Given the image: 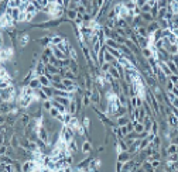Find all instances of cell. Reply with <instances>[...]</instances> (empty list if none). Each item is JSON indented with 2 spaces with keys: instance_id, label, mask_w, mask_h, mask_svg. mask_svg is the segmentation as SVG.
<instances>
[{
  "instance_id": "obj_11",
  "label": "cell",
  "mask_w": 178,
  "mask_h": 172,
  "mask_svg": "<svg viewBox=\"0 0 178 172\" xmlns=\"http://www.w3.org/2000/svg\"><path fill=\"white\" fill-rule=\"evenodd\" d=\"M109 74L112 75L114 79H121V78H123V76H121V74H120V71H119L116 66H113V65L110 66V69H109Z\"/></svg>"
},
{
  "instance_id": "obj_23",
  "label": "cell",
  "mask_w": 178,
  "mask_h": 172,
  "mask_svg": "<svg viewBox=\"0 0 178 172\" xmlns=\"http://www.w3.org/2000/svg\"><path fill=\"white\" fill-rule=\"evenodd\" d=\"M129 121H130V120H129V117H127V114L117 117V126H120V127H121V126H126Z\"/></svg>"
},
{
  "instance_id": "obj_51",
  "label": "cell",
  "mask_w": 178,
  "mask_h": 172,
  "mask_svg": "<svg viewBox=\"0 0 178 172\" xmlns=\"http://www.w3.org/2000/svg\"><path fill=\"white\" fill-rule=\"evenodd\" d=\"M150 162H151V165H153L154 171H155V169L160 166V164H161V162H160V159H153V161H150Z\"/></svg>"
},
{
  "instance_id": "obj_38",
  "label": "cell",
  "mask_w": 178,
  "mask_h": 172,
  "mask_svg": "<svg viewBox=\"0 0 178 172\" xmlns=\"http://www.w3.org/2000/svg\"><path fill=\"white\" fill-rule=\"evenodd\" d=\"M90 103H92L90 98H89V96H86V95H83V96H82V106H83V107H88Z\"/></svg>"
},
{
  "instance_id": "obj_45",
  "label": "cell",
  "mask_w": 178,
  "mask_h": 172,
  "mask_svg": "<svg viewBox=\"0 0 178 172\" xmlns=\"http://www.w3.org/2000/svg\"><path fill=\"white\" fill-rule=\"evenodd\" d=\"M167 14V7L165 8H158V16H157V20H160V18H164Z\"/></svg>"
},
{
  "instance_id": "obj_29",
  "label": "cell",
  "mask_w": 178,
  "mask_h": 172,
  "mask_svg": "<svg viewBox=\"0 0 178 172\" xmlns=\"http://www.w3.org/2000/svg\"><path fill=\"white\" fill-rule=\"evenodd\" d=\"M167 152L168 154H175V152H178V145L175 143H171L170 145L167 147Z\"/></svg>"
},
{
  "instance_id": "obj_39",
  "label": "cell",
  "mask_w": 178,
  "mask_h": 172,
  "mask_svg": "<svg viewBox=\"0 0 178 172\" xmlns=\"http://www.w3.org/2000/svg\"><path fill=\"white\" fill-rule=\"evenodd\" d=\"M167 51L170 52L171 55H172V54H178V47H177V44H170V47L167 48Z\"/></svg>"
},
{
  "instance_id": "obj_53",
  "label": "cell",
  "mask_w": 178,
  "mask_h": 172,
  "mask_svg": "<svg viewBox=\"0 0 178 172\" xmlns=\"http://www.w3.org/2000/svg\"><path fill=\"white\" fill-rule=\"evenodd\" d=\"M150 11H151V7H150V6L146 3V4L141 7V13H150Z\"/></svg>"
},
{
  "instance_id": "obj_1",
  "label": "cell",
  "mask_w": 178,
  "mask_h": 172,
  "mask_svg": "<svg viewBox=\"0 0 178 172\" xmlns=\"http://www.w3.org/2000/svg\"><path fill=\"white\" fill-rule=\"evenodd\" d=\"M61 138L64 140V141H66V143H69L71 140H73V137H75V130H72L69 126H66V124H64L62 126V130H61Z\"/></svg>"
},
{
  "instance_id": "obj_26",
  "label": "cell",
  "mask_w": 178,
  "mask_h": 172,
  "mask_svg": "<svg viewBox=\"0 0 178 172\" xmlns=\"http://www.w3.org/2000/svg\"><path fill=\"white\" fill-rule=\"evenodd\" d=\"M42 109L49 112L52 109V99H47V100H42Z\"/></svg>"
},
{
  "instance_id": "obj_16",
  "label": "cell",
  "mask_w": 178,
  "mask_h": 172,
  "mask_svg": "<svg viewBox=\"0 0 178 172\" xmlns=\"http://www.w3.org/2000/svg\"><path fill=\"white\" fill-rule=\"evenodd\" d=\"M52 99H55L57 102L62 103V105H64V106H66V107L69 106V103H71V100H72V99H69V98H62V96H54Z\"/></svg>"
},
{
  "instance_id": "obj_2",
  "label": "cell",
  "mask_w": 178,
  "mask_h": 172,
  "mask_svg": "<svg viewBox=\"0 0 178 172\" xmlns=\"http://www.w3.org/2000/svg\"><path fill=\"white\" fill-rule=\"evenodd\" d=\"M13 55H14V48L13 47H3L1 48V61H3V64L8 59H11Z\"/></svg>"
},
{
  "instance_id": "obj_37",
  "label": "cell",
  "mask_w": 178,
  "mask_h": 172,
  "mask_svg": "<svg viewBox=\"0 0 178 172\" xmlns=\"http://www.w3.org/2000/svg\"><path fill=\"white\" fill-rule=\"evenodd\" d=\"M68 57L71 58V59H75V61H78V54H76V49L75 48H69V52H68Z\"/></svg>"
},
{
  "instance_id": "obj_30",
  "label": "cell",
  "mask_w": 178,
  "mask_h": 172,
  "mask_svg": "<svg viewBox=\"0 0 178 172\" xmlns=\"http://www.w3.org/2000/svg\"><path fill=\"white\" fill-rule=\"evenodd\" d=\"M141 18H143V21H147V23H151V21L155 20V18L151 16V13H141Z\"/></svg>"
},
{
  "instance_id": "obj_64",
  "label": "cell",
  "mask_w": 178,
  "mask_h": 172,
  "mask_svg": "<svg viewBox=\"0 0 178 172\" xmlns=\"http://www.w3.org/2000/svg\"><path fill=\"white\" fill-rule=\"evenodd\" d=\"M155 1H158V0H155Z\"/></svg>"
},
{
  "instance_id": "obj_18",
  "label": "cell",
  "mask_w": 178,
  "mask_h": 172,
  "mask_svg": "<svg viewBox=\"0 0 178 172\" xmlns=\"http://www.w3.org/2000/svg\"><path fill=\"white\" fill-rule=\"evenodd\" d=\"M68 151H69L72 155L78 151V145H76V141H75V140H71V141L68 143Z\"/></svg>"
},
{
  "instance_id": "obj_63",
  "label": "cell",
  "mask_w": 178,
  "mask_h": 172,
  "mask_svg": "<svg viewBox=\"0 0 178 172\" xmlns=\"http://www.w3.org/2000/svg\"><path fill=\"white\" fill-rule=\"evenodd\" d=\"M171 1H172V0H168V3H171Z\"/></svg>"
},
{
  "instance_id": "obj_62",
  "label": "cell",
  "mask_w": 178,
  "mask_h": 172,
  "mask_svg": "<svg viewBox=\"0 0 178 172\" xmlns=\"http://www.w3.org/2000/svg\"><path fill=\"white\" fill-rule=\"evenodd\" d=\"M175 44H177V47H178V40H177V42H175Z\"/></svg>"
},
{
  "instance_id": "obj_41",
  "label": "cell",
  "mask_w": 178,
  "mask_h": 172,
  "mask_svg": "<svg viewBox=\"0 0 178 172\" xmlns=\"http://www.w3.org/2000/svg\"><path fill=\"white\" fill-rule=\"evenodd\" d=\"M62 83L68 88V86H73V85L76 83V81H73V79H68V78H64V79H62Z\"/></svg>"
},
{
  "instance_id": "obj_19",
  "label": "cell",
  "mask_w": 178,
  "mask_h": 172,
  "mask_svg": "<svg viewBox=\"0 0 178 172\" xmlns=\"http://www.w3.org/2000/svg\"><path fill=\"white\" fill-rule=\"evenodd\" d=\"M30 41V35L28 34H23V35H20V38H18V42H20V47H25L27 44Z\"/></svg>"
},
{
  "instance_id": "obj_49",
  "label": "cell",
  "mask_w": 178,
  "mask_h": 172,
  "mask_svg": "<svg viewBox=\"0 0 178 172\" xmlns=\"http://www.w3.org/2000/svg\"><path fill=\"white\" fill-rule=\"evenodd\" d=\"M167 38H168V41H170V44H175V42H177V40H178V37H177V35H174L172 33H171L170 35L167 37Z\"/></svg>"
},
{
  "instance_id": "obj_32",
  "label": "cell",
  "mask_w": 178,
  "mask_h": 172,
  "mask_svg": "<svg viewBox=\"0 0 178 172\" xmlns=\"http://www.w3.org/2000/svg\"><path fill=\"white\" fill-rule=\"evenodd\" d=\"M167 65H168V68H170V71L172 72V74H178V65H175L172 61H167Z\"/></svg>"
},
{
  "instance_id": "obj_7",
  "label": "cell",
  "mask_w": 178,
  "mask_h": 172,
  "mask_svg": "<svg viewBox=\"0 0 178 172\" xmlns=\"http://www.w3.org/2000/svg\"><path fill=\"white\" fill-rule=\"evenodd\" d=\"M158 28H160L158 20H154V21H151V23H148V25H147V31H148V34H153L154 31H157Z\"/></svg>"
},
{
  "instance_id": "obj_15",
  "label": "cell",
  "mask_w": 178,
  "mask_h": 172,
  "mask_svg": "<svg viewBox=\"0 0 178 172\" xmlns=\"http://www.w3.org/2000/svg\"><path fill=\"white\" fill-rule=\"evenodd\" d=\"M65 40L64 35H52L51 37V45H58Z\"/></svg>"
},
{
  "instance_id": "obj_13",
  "label": "cell",
  "mask_w": 178,
  "mask_h": 172,
  "mask_svg": "<svg viewBox=\"0 0 178 172\" xmlns=\"http://www.w3.org/2000/svg\"><path fill=\"white\" fill-rule=\"evenodd\" d=\"M47 74L48 75H57L59 74V68L52 64H47Z\"/></svg>"
},
{
  "instance_id": "obj_52",
  "label": "cell",
  "mask_w": 178,
  "mask_h": 172,
  "mask_svg": "<svg viewBox=\"0 0 178 172\" xmlns=\"http://www.w3.org/2000/svg\"><path fill=\"white\" fill-rule=\"evenodd\" d=\"M134 1H136V6H137V7H140V8H141L147 3V0H134Z\"/></svg>"
},
{
  "instance_id": "obj_6",
  "label": "cell",
  "mask_w": 178,
  "mask_h": 172,
  "mask_svg": "<svg viewBox=\"0 0 178 172\" xmlns=\"http://www.w3.org/2000/svg\"><path fill=\"white\" fill-rule=\"evenodd\" d=\"M90 100H92V103H95V105H100V92H99L97 89H93V90H92Z\"/></svg>"
},
{
  "instance_id": "obj_21",
  "label": "cell",
  "mask_w": 178,
  "mask_h": 172,
  "mask_svg": "<svg viewBox=\"0 0 178 172\" xmlns=\"http://www.w3.org/2000/svg\"><path fill=\"white\" fill-rule=\"evenodd\" d=\"M90 150H92L90 141H83V143H82V152H83V154H89Z\"/></svg>"
},
{
  "instance_id": "obj_46",
  "label": "cell",
  "mask_w": 178,
  "mask_h": 172,
  "mask_svg": "<svg viewBox=\"0 0 178 172\" xmlns=\"http://www.w3.org/2000/svg\"><path fill=\"white\" fill-rule=\"evenodd\" d=\"M174 86H175V83H172L170 79L165 82V89H167V92H171V90L174 89Z\"/></svg>"
},
{
  "instance_id": "obj_47",
  "label": "cell",
  "mask_w": 178,
  "mask_h": 172,
  "mask_svg": "<svg viewBox=\"0 0 178 172\" xmlns=\"http://www.w3.org/2000/svg\"><path fill=\"white\" fill-rule=\"evenodd\" d=\"M27 13V11H25ZM37 13H27V17H25V23H31L32 20H34V17H35Z\"/></svg>"
},
{
  "instance_id": "obj_12",
  "label": "cell",
  "mask_w": 178,
  "mask_h": 172,
  "mask_svg": "<svg viewBox=\"0 0 178 172\" xmlns=\"http://www.w3.org/2000/svg\"><path fill=\"white\" fill-rule=\"evenodd\" d=\"M28 86H31L34 90H37V89H40L41 88V82H40V78H32L31 81H30V83H28Z\"/></svg>"
},
{
  "instance_id": "obj_14",
  "label": "cell",
  "mask_w": 178,
  "mask_h": 172,
  "mask_svg": "<svg viewBox=\"0 0 178 172\" xmlns=\"http://www.w3.org/2000/svg\"><path fill=\"white\" fill-rule=\"evenodd\" d=\"M105 45H107V47H110V48H119V47H120V44H119V42L116 41L114 38H106Z\"/></svg>"
},
{
  "instance_id": "obj_17",
  "label": "cell",
  "mask_w": 178,
  "mask_h": 172,
  "mask_svg": "<svg viewBox=\"0 0 178 172\" xmlns=\"http://www.w3.org/2000/svg\"><path fill=\"white\" fill-rule=\"evenodd\" d=\"M40 78V82H41V86H51V79L48 78V75H41L38 76Z\"/></svg>"
},
{
  "instance_id": "obj_50",
  "label": "cell",
  "mask_w": 178,
  "mask_h": 172,
  "mask_svg": "<svg viewBox=\"0 0 178 172\" xmlns=\"http://www.w3.org/2000/svg\"><path fill=\"white\" fill-rule=\"evenodd\" d=\"M25 17H27V13L25 11H21L20 16H18V23H25Z\"/></svg>"
},
{
  "instance_id": "obj_61",
  "label": "cell",
  "mask_w": 178,
  "mask_h": 172,
  "mask_svg": "<svg viewBox=\"0 0 178 172\" xmlns=\"http://www.w3.org/2000/svg\"><path fill=\"white\" fill-rule=\"evenodd\" d=\"M48 3H57V0H48Z\"/></svg>"
},
{
  "instance_id": "obj_25",
  "label": "cell",
  "mask_w": 178,
  "mask_h": 172,
  "mask_svg": "<svg viewBox=\"0 0 178 172\" xmlns=\"http://www.w3.org/2000/svg\"><path fill=\"white\" fill-rule=\"evenodd\" d=\"M141 55H143V58H150V57H153L154 54H153V51H151V48L150 47H146V48H143L141 49Z\"/></svg>"
},
{
  "instance_id": "obj_55",
  "label": "cell",
  "mask_w": 178,
  "mask_h": 172,
  "mask_svg": "<svg viewBox=\"0 0 178 172\" xmlns=\"http://www.w3.org/2000/svg\"><path fill=\"white\" fill-rule=\"evenodd\" d=\"M171 34V30L170 28H165V30H162V37H168Z\"/></svg>"
},
{
  "instance_id": "obj_8",
  "label": "cell",
  "mask_w": 178,
  "mask_h": 172,
  "mask_svg": "<svg viewBox=\"0 0 178 172\" xmlns=\"http://www.w3.org/2000/svg\"><path fill=\"white\" fill-rule=\"evenodd\" d=\"M167 123H168V126H170L171 128H172V127H177L178 126V117L171 113V114L167 116Z\"/></svg>"
},
{
  "instance_id": "obj_54",
  "label": "cell",
  "mask_w": 178,
  "mask_h": 172,
  "mask_svg": "<svg viewBox=\"0 0 178 172\" xmlns=\"http://www.w3.org/2000/svg\"><path fill=\"white\" fill-rule=\"evenodd\" d=\"M7 152V145L6 144H1V148H0V155H6Z\"/></svg>"
},
{
  "instance_id": "obj_40",
  "label": "cell",
  "mask_w": 178,
  "mask_h": 172,
  "mask_svg": "<svg viewBox=\"0 0 178 172\" xmlns=\"http://www.w3.org/2000/svg\"><path fill=\"white\" fill-rule=\"evenodd\" d=\"M168 0H158L157 1V7L158 8H165V7H168Z\"/></svg>"
},
{
  "instance_id": "obj_59",
  "label": "cell",
  "mask_w": 178,
  "mask_h": 172,
  "mask_svg": "<svg viewBox=\"0 0 178 172\" xmlns=\"http://www.w3.org/2000/svg\"><path fill=\"white\" fill-rule=\"evenodd\" d=\"M171 92H172V93H174V95H175V96L178 98V83L175 85V86H174V89L171 90Z\"/></svg>"
},
{
  "instance_id": "obj_60",
  "label": "cell",
  "mask_w": 178,
  "mask_h": 172,
  "mask_svg": "<svg viewBox=\"0 0 178 172\" xmlns=\"http://www.w3.org/2000/svg\"><path fill=\"white\" fill-rule=\"evenodd\" d=\"M171 33L174 34V35H177V37H178V28H172V30H171Z\"/></svg>"
},
{
  "instance_id": "obj_28",
  "label": "cell",
  "mask_w": 178,
  "mask_h": 172,
  "mask_svg": "<svg viewBox=\"0 0 178 172\" xmlns=\"http://www.w3.org/2000/svg\"><path fill=\"white\" fill-rule=\"evenodd\" d=\"M38 42L42 47H48V45H51V37H41L40 40H38Z\"/></svg>"
},
{
  "instance_id": "obj_5",
  "label": "cell",
  "mask_w": 178,
  "mask_h": 172,
  "mask_svg": "<svg viewBox=\"0 0 178 172\" xmlns=\"http://www.w3.org/2000/svg\"><path fill=\"white\" fill-rule=\"evenodd\" d=\"M78 109H79V106H78L76 99H72L71 103H69V106H68V113H71L72 116H75L76 114V112H78Z\"/></svg>"
},
{
  "instance_id": "obj_22",
  "label": "cell",
  "mask_w": 178,
  "mask_h": 172,
  "mask_svg": "<svg viewBox=\"0 0 178 172\" xmlns=\"http://www.w3.org/2000/svg\"><path fill=\"white\" fill-rule=\"evenodd\" d=\"M66 17H68V20H71V21H75V18L78 17V11L76 10H66Z\"/></svg>"
},
{
  "instance_id": "obj_36",
  "label": "cell",
  "mask_w": 178,
  "mask_h": 172,
  "mask_svg": "<svg viewBox=\"0 0 178 172\" xmlns=\"http://www.w3.org/2000/svg\"><path fill=\"white\" fill-rule=\"evenodd\" d=\"M25 11H27V13H38L37 7L32 4L31 1H28V4H27V8H25Z\"/></svg>"
},
{
  "instance_id": "obj_44",
  "label": "cell",
  "mask_w": 178,
  "mask_h": 172,
  "mask_svg": "<svg viewBox=\"0 0 178 172\" xmlns=\"http://www.w3.org/2000/svg\"><path fill=\"white\" fill-rule=\"evenodd\" d=\"M124 6L129 8V10H134V8H136V1H134V0H129V1L124 3Z\"/></svg>"
},
{
  "instance_id": "obj_27",
  "label": "cell",
  "mask_w": 178,
  "mask_h": 172,
  "mask_svg": "<svg viewBox=\"0 0 178 172\" xmlns=\"http://www.w3.org/2000/svg\"><path fill=\"white\" fill-rule=\"evenodd\" d=\"M23 4V0H8V7L11 8H18Z\"/></svg>"
},
{
  "instance_id": "obj_10",
  "label": "cell",
  "mask_w": 178,
  "mask_h": 172,
  "mask_svg": "<svg viewBox=\"0 0 178 172\" xmlns=\"http://www.w3.org/2000/svg\"><path fill=\"white\" fill-rule=\"evenodd\" d=\"M106 49H107V51H109V52H110L116 59H119V58L123 57V54H121V51L119 48H110V47H107V45H106Z\"/></svg>"
},
{
  "instance_id": "obj_34",
  "label": "cell",
  "mask_w": 178,
  "mask_h": 172,
  "mask_svg": "<svg viewBox=\"0 0 178 172\" xmlns=\"http://www.w3.org/2000/svg\"><path fill=\"white\" fill-rule=\"evenodd\" d=\"M69 69L72 71V72H75V74H78V62L75 61V59H71V62H69Z\"/></svg>"
},
{
  "instance_id": "obj_56",
  "label": "cell",
  "mask_w": 178,
  "mask_h": 172,
  "mask_svg": "<svg viewBox=\"0 0 178 172\" xmlns=\"http://www.w3.org/2000/svg\"><path fill=\"white\" fill-rule=\"evenodd\" d=\"M147 4H148L150 7H154V6H157V1H155V0H147Z\"/></svg>"
},
{
  "instance_id": "obj_31",
  "label": "cell",
  "mask_w": 178,
  "mask_h": 172,
  "mask_svg": "<svg viewBox=\"0 0 178 172\" xmlns=\"http://www.w3.org/2000/svg\"><path fill=\"white\" fill-rule=\"evenodd\" d=\"M168 7L172 10L174 14H178V0H172L170 4H168Z\"/></svg>"
},
{
  "instance_id": "obj_35",
  "label": "cell",
  "mask_w": 178,
  "mask_h": 172,
  "mask_svg": "<svg viewBox=\"0 0 178 172\" xmlns=\"http://www.w3.org/2000/svg\"><path fill=\"white\" fill-rule=\"evenodd\" d=\"M110 66H112V64L110 62H103L102 65L99 66V69H100V72H109V69H110Z\"/></svg>"
},
{
  "instance_id": "obj_33",
  "label": "cell",
  "mask_w": 178,
  "mask_h": 172,
  "mask_svg": "<svg viewBox=\"0 0 178 172\" xmlns=\"http://www.w3.org/2000/svg\"><path fill=\"white\" fill-rule=\"evenodd\" d=\"M48 113H49V116H51V119H58V116L62 114V113H59V110H58L57 107H54V106H52V109L49 110Z\"/></svg>"
},
{
  "instance_id": "obj_3",
  "label": "cell",
  "mask_w": 178,
  "mask_h": 172,
  "mask_svg": "<svg viewBox=\"0 0 178 172\" xmlns=\"http://www.w3.org/2000/svg\"><path fill=\"white\" fill-rule=\"evenodd\" d=\"M100 164H102V161H100L99 158L90 159V162H89V165H88V171H97V169L100 168Z\"/></svg>"
},
{
  "instance_id": "obj_48",
  "label": "cell",
  "mask_w": 178,
  "mask_h": 172,
  "mask_svg": "<svg viewBox=\"0 0 178 172\" xmlns=\"http://www.w3.org/2000/svg\"><path fill=\"white\" fill-rule=\"evenodd\" d=\"M168 79H170L172 83H175V85H177V83H178V74H171L170 76H168Z\"/></svg>"
},
{
  "instance_id": "obj_4",
  "label": "cell",
  "mask_w": 178,
  "mask_h": 172,
  "mask_svg": "<svg viewBox=\"0 0 178 172\" xmlns=\"http://www.w3.org/2000/svg\"><path fill=\"white\" fill-rule=\"evenodd\" d=\"M134 165H136V161H134V159H129V161L123 162V168H121V171H123V172L134 171Z\"/></svg>"
},
{
  "instance_id": "obj_43",
  "label": "cell",
  "mask_w": 178,
  "mask_h": 172,
  "mask_svg": "<svg viewBox=\"0 0 178 172\" xmlns=\"http://www.w3.org/2000/svg\"><path fill=\"white\" fill-rule=\"evenodd\" d=\"M153 37H154V40H155V41H157V40H161V38H162V30H161V28H158L157 31H154Z\"/></svg>"
},
{
  "instance_id": "obj_57",
  "label": "cell",
  "mask_w": 178,
  "mask_h": 172,
  "mask_svg": "<svg viewBox=\"0 0 178 172\" xmlns=\"http://www.w3.org/2000/svg\"><path fill=\"white\" fill-rule=\"evenodd\" d=\"M121 168H123V162H121V161H117V164H116V171H121Z\"/></svg>"
},
{
  "instance_id": "obj_20",
  "label": "cell",
  "mask_w": 178,
  "mask_h": 172,
  "mask_svg": "<svg viewBox=\"0 0 178 172\" xmlns=\"http://www.w3.org/2000/svg\"><path fill=\"white\" fill-rule=\"evenodd\" d=\"M105 48H106V45H105ZM116 61H117V59H116V58H114L113 55H112V54L107 51V49H105V62H110V64H114Z\"/></svg>"
},
{
  "instance_id": "obj_9",
  "label": "cell",
  "mask_w": 178,
  "mask_h": 172,
  "mask_svg": "<svg viewBox=\"0 0 178 172\" xmlns=\"http://www.w3.org/2000/svg\"><path fill=\"white\" fill-rule=\"evenodd\" d=\"M129 159H131V154H130L129 151H121L120 154H117V161L126 162V161H129Z\"/></svg>"
},
{
  "instance_id": "obj_58",
  "label": "cell",
  "mask_w": 178,
  "mask_h": 172,
  "mask_svg": "<svg viewBox=\"0 0 178 172\" xmlns=\"http://www.w3.org/2000/svg\"><path fill=\"white\" fill-rule=\"evenodd\" d=\"M171 106H172V107H177V109H178V98H175L174 100H172V102H171Z\"/></svg>"
},
{
  "instance_id": "obj_24",
  "label": "cell",
  "mask_w": 178,
  "mask_h": 172,
  "mask_svg": "<svg viewBox=\"0 0 178 172\" xmlns=\"http://www.w3.org/2000/svg\"><path fill=\"white\" fill-rule=\"evenodd\" d=\"M79 124H81V123H79V120H78L75 116H72V119H71V121H69V124H68V126H69L72 130H76V128L79 127Z\"/></svg>"
},
{
  "instance_id": "obj_42",
  "label": "cell",
  "mask_w": 178,
  "mask_h": 172,
  "mask_svg": "<svg viewBox=\"0 0 178 172\" xmlns=\"http://www.w3.org/2000/svg\"><path fill=\"white\" fill-rule=\"evenodd\" d=\"M82 124H83V127L89 130V127H90V120H89L88 116H83V119H82Z\"/></svg>"
}]
</instances>
